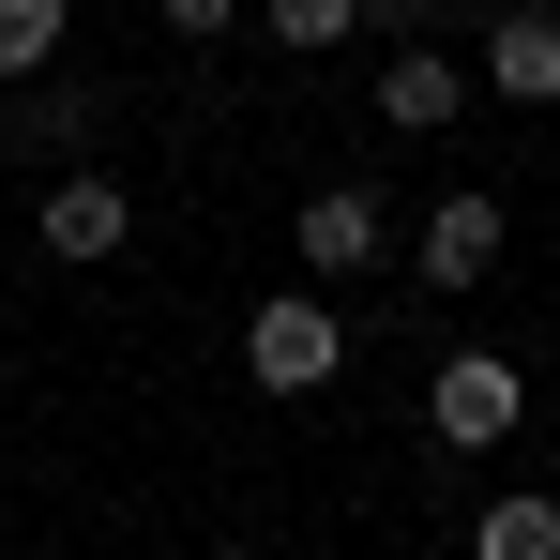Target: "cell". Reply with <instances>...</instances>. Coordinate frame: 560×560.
I'll list each match as a JSON object with an SVG mask.
<instances>
[{
    "instance_id": "8",
    "label": "cell",
    "mask_w": 560,
    "mask_h": 560,
    "mask_svg": "<svg viewBox=\"0 0 560 560\" xmlns=\"http://www.w3.org/2000/svg\"><path fill=\"white\" fill-rule=\"evenodd\" d=\"M455 106H469V77L440 46H394V61H378V121H394V137H455Z\"/></svg>"
},
{
    "instance_id": "6",
    "label": "cell",
    "mask_w": 560,
    "mask_h": 560,
    "mask_svg": "<svg viewBox=\"0 0 560 560\" xmlns=\"http://www.w3.org/2000/svg\"><path fill=\"white\" fill-rule=\"evenodd\" d=\"M92 121H106V106L77 92V77H46V92H0V152H15V167H61ZM61 183H77V167H61Z\"/></svg>"
},
{
    "instance_id": "5",
    "label": "cell",
    "mask_w": 560,
    "mask_h": 560,
    "mask_svg": "<svg viewBox=\"0 0 560 560\" xmlns=\"http://www.w3.org/2000/svg\"><path fill=\"white\" fill-rule=\"evenodd\" d=\"M485 92H500V106H560V15H546V0L485 15Z\"/></svg>"
},
{
    "instance_id": "1",
    "label": "cell",
    "mask_w": 560,
    "mask_h": 560,
    "mask_svg": "<svg viewBox=\"0 0 560 560\" xmlns=\"http://www.w3.org/2000/svg\"><path fill=\"white\" fill-rule=\"evenodd\" d=\"M334 364H349V318H334L318 288H273V303L243 318V378H258V394H334Z\"/></svg>"
},
{
    "instance_id": "11",
    "label": "cell",
    "mask_w": 560,
    "mask_h": 560,
    "mask_svg": "<svg viewBox=\"0 0 560 560\" xmlns=\"http://www.w3.org/2000/svg\"><path fill=\"white\" fill-rule=\"evenodd\" d=\"M349 31H364L349 0H273V46H303V61H318V46H349Z\"/></svg>"
},
{
    "instance_id": "10",
    "label": "cell",
    "mask_w": 560,
    "mask_h": 560,
    "mask_svg": "<svg viewBox=\"0 0 560 560\" xmlns=\"http://www.w3.org/2000/svg\"><path fill=\"white\" fill-rule=\"evenodd\" d=\"M61 77V0H0V92H46Z\"/></svg>"
},
{
    "instance_id": "7",
    "label": "cell",
    "mask_w": 560,
    "mask_h": 560,
    "mask_svg": "<svg viewBox=\"0 0 560 560\" xmlns=\"http://www.w3.org/2000/svg\"><path fill=\"white\" fill-rule=\"evenodd\" d=\"M409 273H424V288H485V273H500V197H440L424 243H409Z\"/></svg>"
},
{
    "instance_id": "2",
    "label": "cell",
    "mask_w": 560,
    "mask_h": 560,
    "mask_svg": "<svg viewBox=\"0 0 560 560\" xmlns=\"http://www.w3.org/2000/svg\"><path fill=\"white\" fill-rule=\"evenodd\" d=\"M424 424H440L455 455H500V440L530 424V378L500 364V349H440V378H424Z\"/></svg>"
},
{
    "instance_id": "4",
    "label": "cell",
    "mask_w": 560,
    "mask_h": 560,
    "mask_svg": "<svg viewBox=\"0 0 560 560\" xmlns=\"http://www.w3.org/2000/svg\"><path fill=\"white\" fill-rule=\"evenodd\" d=\"M31 243L92 273V258H121V243H137V212H121V183H106V167H77V183H46V212H31Z\"/></svg>"
},
{
    "instance_id": "3",
    "label": "cell",
    "mask_w": 560,
    "mask_h": 560,
    "mask_svg": "<svg viewBox=\"0 0 560 560\" xmlns=\"http://www.w3.org/2000/svg\"><path fill=\"white\" fill-rule=\"evenodd\" d=\"M378 243H394V212H378L364 183H318V197H303V212H288V258H303V273H318V288H349V273H378Z\"/></svg>"
},
{
    "instance_id": "12",
    "label": "cell",
    "mask_w": 560,
    "mask_h": 560,
    "mask_svg": "<svg viewBox=\"0 0 560 560\" xmlns=\"http://www.w3.org/2000/svg\"><path fill=\"white\" fill-rule=\"evenodd\" d=\"M212 560H258V546H212Z\"/></svg>"
},
{
    "instance_id": "9",
    "label": "cell",
    "mask_w": 560,
    "mask_h": 560,
    "mask_svg": "<svg viewBox=\"0 0 560 560\" xmlns=\"http://www.w3.org/2000/svg\"><path fill=\"white\" fill-rule=\"evenodd\" d=\"M469 560H560V500L546 485H500V500L469 515Z\"/></svg>"
}]
</instances>
